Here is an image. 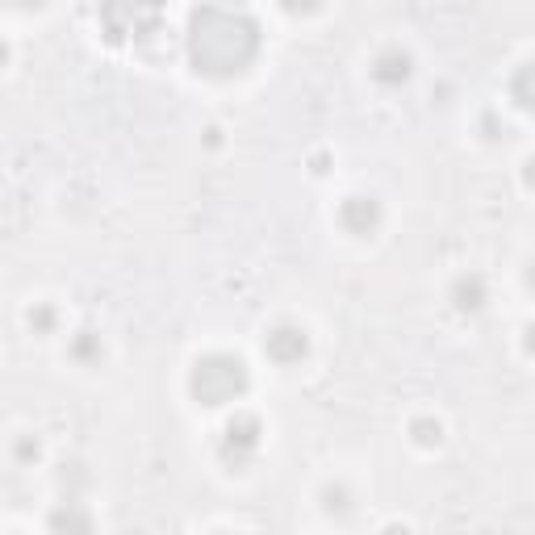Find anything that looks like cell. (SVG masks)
Here are the masks:
<instances>
[{"label": "cell", "mask_w": 535, "mask_h": 535, "mask_svg": "<svg viewBox=\"0 0 535 535\" xmlns=\"http://www.w3.org/2000/svg\"><path fill=\"white\" fill-rule=\"evenodd\" d=\"M30 327H34V331H51V327H55V310H51V306L30 310Z\"/></svg>", "instance_id": "7c38bea8"}, {"label": "cell", "mask_w": 535, "mask_h": 535, "mask_svg": "<svg viewBox=\"0 0 535 535\" xmlns=\"http://www.w3.org/2000/svg\"><path fill=\"white\" fill-rule=\"evenodd\" d=\"M264 444V427L255 414H235L230 423L222 427V444H218V456L230 464V469H243V464L260 452Z\"/></svg>", "instance_id": "3957f363"}, {"label": "cell", "mask_w": 535, "mask_h": 535, "mask_svg": "<svg viewBox=\"0 0 535 535\" xmlns=\"http://www.w3.org/2000/svg\"><path fill=\"white\" fill-rule=\"evenodd\" d=\"M339 222L352 230V235H372L381 226V201L377 197H347L339 205Z\"/></svg>", "instance_id": "5b68a950"}, {"label": "cell", "mask_w": 535, "mask_h": 535, "mask_svg": "<svg viewBox=\"0 0 535 535\" xmlns=\"http://www.w3.org/2000/svg\"><path fill=\"white\" fill-rule=\"evenodd\" d=\"M385 535H410V531H406V527H389Z\"/></svg>", "instance_id": "4fadbf2b"}, {"label": "cell", "mask_w": 535, "mask_h": 535, "mask_svg": "<svg viewBox=\"0 0 535 535\" xmlns=\"http://www.w3.org/2000/svg\"><path fill=\"white\" fill-rule=\"evenodd\" d=\"M515 101H519V109H531V67H523L515 80Z\"/></svg>", "instance_id": "8fae6325"}, {"label": "cell", "mask_w": 535, "mask_h": 535, "mask_svg": "<svg viewBox=\"0 0 535 535\" xmlns=\"http://www.w3.org/2000/svg\"><path fill=\"white\" fill-rule=\"evenodd\" d=\"M251 385V372L239 356H230V352H209L193 364V377H189V389H193V398L201 406H226V402H235L243 398Z\"/></svg>", "instance_id": "7a4b0ae2"}, {"label": "cell", "mask_w": 535, "mask_h": 535, "mask_svg": "<svg viewBox=\"0 0 535 535\" xmlns=\"http://www.w3.org/2000/svg\"><path fill=\"white\" fill-rule=\"evenodd\" d=\"M260 55V26L243 9L205 5L189 17V59L201 76L230 80Z\"/></svg>", "instance_id": "6da1fadb"}, {"label": "cell", "mask_w": 535, "mask_h": 535, "mask_svg": "<svg viewBox=\"0 0 535 535\" xmlns=\"http://www.w3.org/2000/svg\"><path fill=\"white\" fill-rule=\"evenodd\" d=\"M51 535H92V515L80 502H63L51 510Z\"/></svg>", "instance_id": "8992f818"}, {"label": "cell", "mask_w": 535, "mask_h": 535, "mask_svg": "<svg viewBox=\"0 0 535 535\" xmlns=\"http://www.w3.org/2000/svg\"><path fill=\"white\" fill-rule=\"evenodd\" d=\"M264 352H268L276 364H301V360L310 356V335H306V327L281 322V327H272V331H268Z\"/></svg>", "instance_id": "277c9868"}, {"label": "cell", "mask_w": 535, "mask_h": 535, "mask_svg": "<svg viewBox=\"0 0 535 535\" xmlns=\"http://www.w3.org/2000/svg\"><path fill=\"white\" fill-rule=\"evenodd\" d=\"M410 435H414V444L435 448L439 439H444V427H439L435 418H414V423H410Z\"/></svg>", "instance_id": "9c48e42d"}, {"label": "cell", "mask_w": 535, "mask_h": 535, "mask_svg": "<svg viewBox=\"0 0 535 535\" xmlns=\"http://www.w3.org/2000/svg\"><path fill=\"white\" fill-rule=\"evenodd\" d=\"M72 356H76V360H92V356H101V339L92 335V331H80V339L72 343Z\"/></svg>", "instance_id": "30bf717a"}, {"label": "cell", "mask_w": 535, "mask_h": 535, "mask_svg": "<svg viewBox=\"0 0 535 535\" xmlns=\"http://www.w3.org/2000/svg\"><path fill=\"white\" fill-rule=\"evenodd\" d=\"M372 80L385 84V88H398L410 80V55L406 51H385L377 55V63H372Z\"/></svg>", "instance_id": "52a82bcc"}, {"label": "cell", "mask_w": 535, "mask_h": 535, "mask_svg": "<svg viewBox=\"0 0 535 535\" xmlns=\"http://www.w3.org/2000/svg\"><path fill=\"white\" fill-rule=\"evenodd\" d=\"M5 59H9V46H5V42H0V63H5Z\"/></svg>", "instance_id": "5bb4252c"}, {"label": "cell", "mask_w": 535, "mask_h": 535, "mask_svg": "<svg viewBox=\"0 0 535 535\" xmlns=\"http://www.w3.org/2000/svg\"><path fill=\"white\" fill-rule=\"evenodd\" d=\"M452 301H456V310H481L485 306V281L481 276H460L452 285Z\"/></svg>", "instance_id": "ba28073f"}]
</instances>
